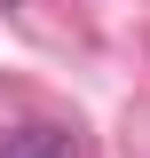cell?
<instances>
[{
  "label": "cell",
  "mask_w": 150,
  "mask_h": 158,
  "mask_svg": "<svg viewBox=\"0 0 150 158\" xmlns=\"http://www.w3.org/2000/svg\"><path fill=\"white\" fill-rule=\"evenodd\" d=\"M0 158H71V135H56V127H24V135L0 142Z\"/></svg>",
  "instance_id": "cell-1"
}]
</instances>
